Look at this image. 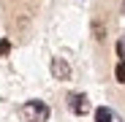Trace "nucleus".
I'll list each match as a JSON object with an SVG mask.
<instances>
[{"label":"nucleus","mask_w":125,"mask_h":122,"mask_svg":"<svg viewBox=\"0 0 125 122\" xmlns=\"http://www.w3.org/2000/svg\"><path fill=\"white\" fill-rule=\"evenodd\" d=\"M49 106L44 103V100H27V103L22 106V117L25 122H46L49 119Z\"/></svg>","instance_id":"1"},{"label":"nucleus","mask_w":125,"mask_h":122,"mask_svg":"<svg viewBox=\"0 0 125 122\" xmlns=\"http://www.w3.org/2000/svg\"><path fill=\"white\" fill-rule=\"evenodd\" d=\"M114 76H117V81H120V84H125V60H120V63H117Z\"/></svg>","instance_id":"5"},{"label":"nucleus","mask_w":125,"mask_h":122,"mask_svg":"<svg viewBox=\"0 0 125 122\" xmlns=\"http://www.w3.org/2000/svg\"><path fill=\"white\" fill-rule=\"evenodd\" d=\"M8 49H11L8 41H0V54H8Z\"/></svg>","instance_id":"6"},{"label":"nucleus","mask_w":125,"mask_h":122,"mask_svg":"<svg viewBox=\"0 0 125 122\" xmlns=\"http://www.w3.org/2000/svg\"><path fill=\"white\" fill-rule=\"evenodd\" d=\"M95 122H112V111H109L106 106L95 109Z\"/></svg>","instance_id":"4"},{"label":"nucleus","mask_w":125,"mask_h":122,"mask_svg":"<svg viewBox=\"0 0 125 122\" xmlns=\"http://www.w3.org/2000/svg\"><path fill=\"white\" fill-rule=\"evenodd\" d=\"M68 109L73 111V114H87L90 111V100H87V95L84 92H73V95H68Z\"/></svg>","instance_id":"2"},{"label":"nucleus","mask_w":125,"mask_h":122,"mask_svg":"<svg viewBox=\"0 0 125 122\" xmlns=\"http://www.w3.org/2000/svg\"><path fill=\"white\" fill-rule=\"evenodd\" d=\"M52 76H54V79H60V81L71 79V65H68L62 57H52Z\"/></svg>","instance_id":"3"}]
</instances>
